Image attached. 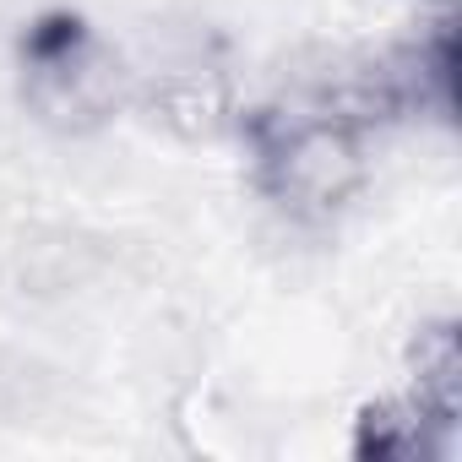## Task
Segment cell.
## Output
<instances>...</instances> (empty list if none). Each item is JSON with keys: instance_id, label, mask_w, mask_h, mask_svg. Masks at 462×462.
Returning <instances> with one entry per match:
<instances>
[{"instance_id": "2", "label": "cell", "mask_w": 462, "mask_h": 462, "mask_svg": "<svg viewBox=\"0 0 462 462\" xmlns=\"http://www.w3.org/2000/svg\"><path fill=\"white\" fill-rule=\"evenodd\" d=\"M359 180V142L343 120H294L267 142V185L294 207H332Z\"/></svg>"}, {"instance_id": "1", "label": "cell", "mask_w": 462, "mask_h": 462, "mask_svg": "<svg viewBox=\"0 0 462 462\" xmlns=\"http://www.w3.org/2000/svg\"><path fill=\"white\" fill-rule=\"evenodd\" d=\"M28 93L33 104L60 125H88L115 109V60L77 28V23H44L28 39Z\"/></svg>"}]
</instances>
